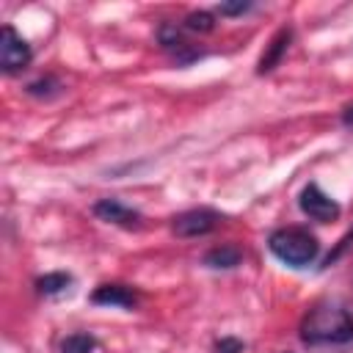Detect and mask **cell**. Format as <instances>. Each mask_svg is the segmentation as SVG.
I'll list each match as a JSON object with an SVG mask.
<instances>
[{
	"mask_svg": "<svg viewBox=\"0 0 353 353\" xmlns=\"http://www.w3.org/2000/svg\"><path fill=\"white\" fill-rule=\"evenodd\" d=\"M301 339L306 345H345L353 339V314L336 301H323L306 312Z\"/></svg>",
	"mask_w": 353,
	"mask_h": 353,
	"instance_id": "6da1fadb",
	"label": "cell"
},
{
	"mask_svg": "<svg viewBox=\"0 0 353 353\" xmlns=\"http://www.w3.org/2000/svg\"><path fill=\"white\" fill-rule=\"evenodd\" d=\"M268 248L276 259H281L284 265L290 268H306L317 259L320 254V243L317 237L309 232V229H301V226H284V229H276L270 237H268Z\"/></svg>",
	"mask_w": 353,
	"mask_h": 353,
	"instance_id": "7a4b0ae2",
	"label": "cell"
},
{
	"mask_svg": "<svg viewBox=\"0 0 353 353\" xmlns=\"http://www.w3.org/2000/svg\"><path fill=\"white\" fill-rule=\"evenodd\" d=\"M30 58H33L30 44L11 25H3V30H0V69L6 74H17L30 63Z\"/></svg>",
	"mask_w": 353,
	"mask_h": 353,
	"instance_id": "3957f363",
	"label": "cell"
},
{
	"mask_svg": "<svg viewBox=\"0 0 353 353\" xmlns=\"http://www.w3.org/2000/svg\"><path fill=\"white\" fill-rule=\"evenodd\" d=\"M298 207H301L303 215H309L312 221H320V223L336 221L339 212H342L339 204H336L320 185H314V182H309V185L301 190V196H298Z\"/></svg>",
	"mask_w": 353,
	"mask_h": 353,
	"instance_id": "277c9868",
	"label": "cell"
},
{
	"mask_svg": "<svg viewBox=\"0 0 353 353\" xmlns=\"http://www.w3.org/2000/svg\"><path fill=\"white\" fill-rule=\"evenodd\" d=\"M221 221H223L221 212H215V210H210V207H196V210H188V212L176 215L174 223H171V229H174V234H179V237H199V234L212 232Z\"/></svg>",
	"mask_w": 353,
	"mask_h": 353,
	"instance_id": "5b68a950",
	"label": "cell"
},
{
	"mask_svg": "<svg viewBox=\"0 0 353 353\" xmlns=\"http://www.w3.org/2000/svg\"><path fill=\"white\" fill-rule=\"evenodd\" d=\"M94 215H97L99 221H105V223H116V226H124V229H135V226H141V221H143V215H141L138 210L127 207V204L119 201V199H99V201L94 204Z\"/></svg>",
	"mask_w": 353,
	"mask_h": 353,
	"instance_id": "8992f818",
	"label": "cell"
},
{
	"mask_svg": "<svg viewBox=\"0 0 353 353\" xmlns=\"http://www.w3.org/2000/svg\"><path fill=\"white\" fill-rule=\"evenodd\" d=\"M91 301L99 306H121V309H132L138 303V295L132 287L127 284H99L91 292Z\"/></svg>",
	"mask_w": 353,
	"mask_h": 353,
	"instance_id": "52a82bcc",
	"label": "cell"
},
{
	"mask_svg": "<svg viewBox=\"0 0 353 353\" xmlns=\"http://www.w3.org/2000/svg\"><path fill=\"white\" fill-rule=\"evenodd\" d=\"M290 41H292V30H290V28H281V30H276V36L270 39L268 50L262 52V58H259V63H256V72H259V74L270 72V69H273V66L281 61V55L287 52Z\"/></svg>",
	"mask_w": 353,
	"mask_h": 353,
	"instance_id": "ba28073f",
	"label": "cell"
},
{
	"mask_svg": "<svg viewBox=\"0 0 353 353\" xmlns=\"http://www.w3.org/2000/svg\"><path fill=\"white\" fill-rule=\"evenodd\" d=\"M240 262H243V251L237 245H218L204 254V265L215 270H229V268H237Z\"/></svg>",
	"mask_w": 353,
	"mask_h": 353,
	"instance_id": "9c48e42d",
	"label": "cell"
},
{
	"mask_svg": "<svg viewBox=\"0 0 353 353\" xmlns=\"http://www.w3.org/2000/svg\"><path fill=\"white\" fill-rule=\"evenodd\" d=\"M69 284H72L69 273H44V276L36 279V290L41 295H58V292L69 290Z\"/></svg>",
	"mask_w": 353,
	"mask_h": 353,
	"instance_id": "30bf717a",
	"label": "cell"
},
{
	"mask_svg": "<svg viewBox=\"0 0 353 353\" xmlns=\"http://www.w3.org/2000/svg\"><path fill=\"white\" fill-rule=\"evenodd\" d=\"M97 350V339L91 334H69L61 339V353H94Z\"/></svg>",
	"mask_w": 353,
	"mask_h": 353,
	"instance_id": "8fae6325",
	"label": "cell"
},
{
	"mask_svg": "<svg viewBox=\"0 0 353 353\" xmlns=\"http://www.w3.org/2000/svg\"><path fill=\"white\" fill-rule=\"evenodd\" d=\"M185 28L188 30H199V33H210L215 28V17L210 11H193L185 17Z\"/></svg>",
	"mask_w": 353,
	"mask_h": 353,
	"instance_id": "7c38bea8",
	"label": "cell"
},
{
	"mask_svg": "<svg viewBox=\"0 0 353 353\" xmlns=\"http://www.w3.org/2000/svg\"><path fill=\"white\" fill-rule=\"evenodd\" d=\"M50 88H58V80L44 77V80L30 83V85H28V94H33V97H47V94H50Z\"/></svg>",
	"mask_w": 353,
	"mask_h": 353,
	"instance_id": "4fadbf2b",
	"label": "cell"
},
{
	"mask_svg": "<svg viewBox=\"0 0 353 353\" xmlns=\"http://www.w3.org/2000/svg\"><path fill=\"white\" fill-rule=\"evenodd\" d=\"M215 353H243V342L234 336H223V339H218Z\"/></svg>",
	"mask_w": 353,
	"mask_h": 353,
	"instance_id": "5bb4252c",
	"label": "cell"
},
{
	"mask_svg": "<svg viewBox=\"0 0 353 353\" xmlns=\"http://www.w3.org/2000/svg\"><path fill=\"white\" fill-rule=\"evenodd\" d=\"M248 8H251V3H243V0H240V3H221V6H218V11H221L223 17H237V14H245Z\"/></svg>",
	"mask_w": 353,
	"mask_h": 353,
	"instance_id": "9a60e30c",
	"label": "cell"
},
{
	"mask_svg": "<svg viewBox=\"0 0 353 353\" xmlns=\"http://www.w3.org/2000/svg\"><path fill=\"white\" fill-rule=\"evenodd\" d=\"M342 121H345V124H353V105H350V108L342 113Z\"/></svg>",
	"mask_w": 353,
	"mask_h": 353,
	"instance_id": "2e32d148",
	"label": "cell"
},
{
	"mask_svg": "<svg viewBox=\"0 0 353 353\" xmlns=\"http://www.w3.org/2000/svg\"><path fill=\"white\" fill-rule=\"evenodd\" d=\"M350 240H353V229H350V232H347V234L342 237V243H339V251H342V248H345V245H347ZM339 251H336V254H339ZM336 254H334V256H336Z\"/></svg>",
	"mask_w": 353,
	"mask_h": 353,
	"instance_id": "e0dca14e",
	"label": "cell"
}]
</instances>
